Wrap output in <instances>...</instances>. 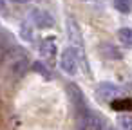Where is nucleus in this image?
I'll use <instances>...</instances> for the list:
<instances>
[{"label":"nucleus","instance_id":"10","mask_svg":"<svg viewBox=\"0 0 132 130\" xmlns=\"http://www.w3.org/2000/svg\"><path fill=\"white\" fill-rule=\"evenodd\" d=\"M112 4H114V7H116L119 13H123V15H128V13L132 11V0H112Z\"/></svg>","mask_w":132,"mask_h":130},{"label":"nucleus","instance_id":"9","mask_svg":"<svg viewBox=\"0 0 132 130\" xmlns=\"http://www.w3.org/2000/svg\"><path fill=\"white\" fill-rule=\"evenodd\" d=\"M118 38H119L121 45L132 49V29H128V27H121V29L118 31Z\"/></svg>","mask_w":132,"mask_h":130},{"label":"nucleus","instance_id":"6","mask_svg":"<svg viewBox=\"0 0 132 130\" xmlns=\"http://www.w3.org/2000/svg\"><path fill=\"white\" fill-rule=\"evenodd\" d=\"M40 54L44 58H53L56 54V42H54V38H44L40 42Z\"/></svg>","mask_w":132,"mask_h":130},{"label":"nucleus","instance_id":"14","mask_svg":"<svg viewBox=\"0 0 132 130\" xmlns=\"http://www.w3.org/2000/svg\"><path fill=\"white\" fill-rule=\"evenodd\" d=\"M6 9H7V6H6V0H0V11L4 13Z\"/></svg>","mask_w":132,"mask_h":130},{"label":"nucleus","instance_id":"8","mask_svg":"<svg viewBox=\"0 0 132 130\" xmlns=\"http://www.w3.org/2000/svg\"><path fill=\"white\" fill-rule=\"evenodd\" d=\"M67 31H69V36H71V40H72L74 44L83 45V44H81V34H80V27H78V24H76L72 18H69V22H67Z\"/></svg>","mask_w":132,"mask_h":130},{"label":"nucleus","instance_id":"11","mask_svg":"<svg viewBox=\"0 0 132 130\" xmlns=\"http://www.w3.org/2000/svg\"><path fill=\"white\" fill-rule=\"evenodd\" d=\"M20 36H22V40H26V42H33L35 34H33V27H31L29 22H22V24H20Z\"/></svg>","mask_w":132,"mask_h":130},{"label":"nucleus","instance_id":"17","mask_svg":"<svg viewBox=\"0 0 132 130\" xmlns=\"http://www.w3.org/2000/svg\"><path fill=\"white\" fill-rule=\"evenodd\" d=\"M85 2H90V0H85Z\"/></svg>","mask_w":132,"mask_h":130},{"label":"nucleus","instance_id":"15","mask_svg":"<svg viewBox=\"0 0 132 130\" xmlns=\"http://www.w3.org/2000/svg\"><path fill=\"white\" fill-rule=\"evenodd\" d=\"M13 2H16V4H26V2H29V0H13Z\"/></svg>","mask_w":132,"mask_h":130},{"label":"nucleus","instance_id":"3","mask_svg":"<svg viewBox=\"0 0 132 130\" xmlns=\"http://www.w3.org/2000/svg\"><path fill=\"white\" fill-rule=\"evenodd\" d=\"M29 20L33 25H36L38 29H51L54 27V18L51 13H47L45 9H40V7H33L29 11Z\"/></svg>","mask_w":132,"mask_h":130},{"label":"nucleus","instance_id":"4","mask_svg":"<svg viewBox=\"0 0 132 130\" xmlns=\"http://www.w3.org/2000/svg\"><path fill=\"white\" fill-rule=\"evenodd\" d=\"M121 94H123V90L112 81H105V83H100L96 87V98L100 101H112L114 98H118Z\"/></svg>","mask_w":132,"mask_h":130},{"label":"nucleus","instance_id":"5","mask_svg":"<svg viewBox=\"0 0 132 130\" xmlns=\"http://www.w3.org/2000/svg\"><path fill=\"white\" fill-rule=\"evenodd\" d=\"M67 90H69V94H71V99H72V105H74V110L78 112V110H83V108H87V101H85V96H83V92L74 85V83H69V87H67Z\"/></svg>","mask_w":132,"mask_h":130},{"label":"nucleus","instance_id":"2","mask_svg":"<svg viewBox=\"0 0 132 130\" xmlns=\"http://www.w3.org/2000/svg\"><path fill=\"white\" fill-rule=\"evenodd\" d=\"M60 69L69 74V76H76L78 74V53L74 47H67L63 49L62 56H60Z\"/></svg>","mask_w":132,"mask_h":130},{"label":"nucleus","instance_id":"1","mask_svg":"<svg viewBox=\"0 0 132 130\" xmlns=\"http://www.w3.org/2000/svg\"><path fill=\"white\" fill-rule=\"evenodd\" d=\"M76 125H78V130H103L107 123L94 110L87 107L76 112Z\"/></svg>","mask_w":132,"mask_h":130},{"label":"nucleus","instance_id":"13","mask_svg":"<svg viewBox=\"0 0 132 130\" xmlns=\"http://www.w3.org/2000/svg\"><path fill=\"white\" fill-rule=\"evenodd\" d=\"M33 69H35V71H36L38 74H42L44 78H49V76H51V74L47 72V69H45V67H44V65L40 63V62H35V63H33Z\"/></svg>","mask_w":132,"mask_h":130},{"label":"nucleus","instance_id":"12","mask_svg":"<svg viewBox=\"0 0 132 130\" xmlns=\"http://www.w3.org/2000/svg\"><path fill=\"white\" fill-rule=\"evenodd\" d=\"M116 121L123 130H132V116L130 114H119Z\"/></svg>","mask_w":132,"mask_h":130},{"label":"nucleus","instance_id":"16","mask_svg":"<svg viewBox=\"0 0 132 130\" xmlns=\"http://www.w3.org/2000/svg\"><path fill=\"white\" fill-rule=\"evenodd\" d=\"M103 130H116V128H112V126H109V125H105V128Z\"/></svg>","mask_w":132,"mask_h":130},{"label":"nucleus","instance_id":"7","mask_svg":"<svg viewBox=\"0 0 132 130\" xmlns=\"http://www.w3.org/2000/svg\"><path fill=\"white\" fill-rule=\"evenodd\" d=\"M27 69H29V63H27V60H26L24 56H22V58H18V60H15V62L11 63V74H13L15 78L24 76Z\"/></svg>","mask_w":132,"mask_h":130}]
</instances>
